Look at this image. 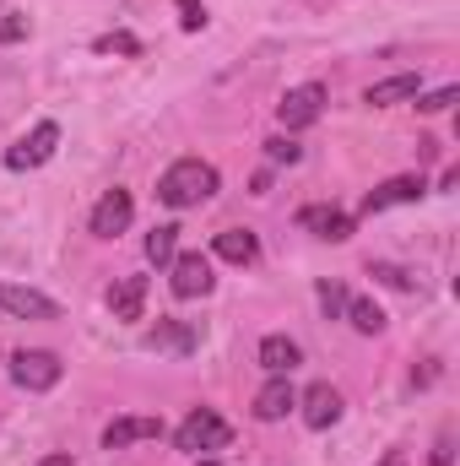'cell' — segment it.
<instances>
[{"label":"cell","mask_w":460,"mask_h":466,"mask_svg":"<svg viewBox=\"0 0 460 466\" xmlns=\"http://www.w3.org/2000/svg\"><path fill=\"white\" fill-rule=\"evenodd\" d=\"M55 147H60V125H55V119H38L33 136H22V141L5 152V168H16V174H22V168H38V163L55 157Z\"/></svg>","instance_id":"4"},{"label":"cell","mask_w":460,"mask_h":466,"mask_svg":"<svg viewBox=\"0 0 460 466\" xmlns=\"http://www.w3.org/2000/svg\"><path fill=\"white\" fill-rule=\"evenodd\" d=\"M455 461V451H450V440H439V445H434V466H450Z\"/></svg>","instance_id":"28"},{"label":"cell","mask_w":460,"mask_h":466,"mask_svg":"<svg viewBox=\"0 0 460 466\" xmlns=\"http://www.w3.org/2000/svg\"><path fill=\"white\" fill-rule=\"evenodd\" d=\"M130 218H135L130 190H109V196L93 207V233H98V238H119V233L130 228Z\"/></svg>","instance_id":"11"},{"label":"cell","mask_w":460,"mask_h":466,"mask_svg":"<svg viewBox=\"0 0 460 466\" xmlns=\"http://www.w3.org/2000/svg\"><path fill=\"white\" fill-rule=\"evenodd\" d=\"M368 277H379L385 288H417V277L401 271V266H390V260H368Z\"/></svg>","instance_id":"21"},{"label":"cell","mask_w":460,"mask_h":466,"mask_svg":"<svg viewBox=\"0 0 460 466\" xmlns=\"http://www.w3.org/2000/svg\"><path fill=\"white\" fill-rule=\"evenodd\" d=\"M346 320H352L363 337H379V331H385V309H379L374 299H346Z\"/></svg>","instance_id":"19"},{"label":"cell","mask_w":460,"mask_h":466,"mask_svg":"<svg viewBox=\"0 0 460 466\" xmlns=\"http://www.w3.org/2000/svg\"><path fill=\"white\" fill-rule=\"evenodd\" d=\"M141 309H146V277H119L109 288V315L115 320H141Z\"/></svg>","instance_id":"14"},{"label":"cell","mask_w":460,"mask_h":466,"mask_svg":"<svg viewBox=\"0 0 460 466\" xmlns=\"http://www.w3.org/2000/svg\"><path fill=\"white\" fill-rule=\"evenodd\" d=\"M320 309L336 320V315H346V288L342 282H320Z\"/></svg>","instance_id":"23"},{"label":"cell","mask_w":460,"mask_h":466,"mask_svg":"<svg viewBox=\"0 0 460 466\" xmlns=\"http://www.w3.org/2000/svg\"><path fill=\"white\" fill-rule=\"evenodd\" d=\"M293 407H298V390L287 385V374H271V385H260V396H255V418L260 423H282Z\"/></svg>","instance_id":"12"},{"label":"cell","mask_w":460,"mask_h":466,"mask_svg":"<svg viewBox=\"0 0 460 466\" xmlns=\"http://www.w3.org/2000/svg\"><path fill=\"white\" fill-rule=\"evenodd\" d=\"M417 71H401V76H385V82H374L368 93H363V104L368 109H385V104H401V98H417Z\"/></svg>","instance_id":"15"},{"label":"cell","mask_w":460,"mask_h":466,"mask_svg":"<svg viewBox=\"0 0 460 466\" xmlns=\"http://www.w3.org/2000/svg\"><path fill=\"white\" fill-rule=\"evenodd\" d=\"M60 374H65V363L55 358V352H44V348H22L16 358H11V380L22 385V390H55L60 385Z\"/></svg>","instance_id":"3"},{"label":"cell","mask_w":460,"mask_h":466,"mask_svg":"<svg viewBox=\"0 0 460 466\" xmlns=\"http://www.w3.org/2000/svg\"><path fill=\"white\" fill-rule=\"evenodd\" d=\"M423 179L417 174H401V179H385V185H374L368 196H363V212L374 218V212H385V207H412V201H423Z\"/></svg>","instance_id":"8"},{"label":"cell","mask_w":460,"mask_h":466,"mask_svg":"<svg viewBox=\"0 0 460 466\" xmlns=\"http://www.w3.org/2000/svg\"><path fill=\"white\" fill-rule=\"evenodd\" d=\"M179 27H185V33H201V27H206L201 0H179Z\"/></svg>","instance_id":"26"},{"label":"cell","mask_w":460,"mask_h":466,"mask_svg":"<svg viewBox=\"0 0 460 466\" xmlns=\"http://www.w3.org/2000/svg\"><path fill=\"white\" fill-rule=\"evenodd\" d=\"M228 440H233L228 418H217L212 407H195V412L174 429V445H179V451H190V456H201V451H223Z\"/></svg>","instance_id":"2"},{"label":"cell","mask_w":460,"mask_h":466,"mask_svg":"<svg viewBox=\"0 0 460 466\" xmlns=\"http://www.w3.org/2000/svg\"><path fill=\"white\" fill-rule=\"evenodd\" d=\"M174 255H179V228H174V223H163V228L146 233V260H152V266H168Z\"/></svg>","instance_id":"20"},{"label":"cell","mask_w":460,"mask_h":466,"mask_svg":"<svg viewBox=\"0 0 460 466\" xmlns=\"http://www.w3.org/2000/svg\"><path fill=\"white\" fill-rule=\"evenodd\" d=\"M0 309L11 320H60V304L44 299L38 288H22V282H0Z\"/></svg>","instance_id":"5"},{"label":"cell","mask_w":460,"mask_h":466,"mask_svg":"<svg viewBox=\"0 0 460 466\" xmlns=\"http://www.w3.org/2000/svg\"><path fill=\"white\" fill-rule=\"evenodd\" d=\"M298 363H304V348H298L293 337H265V342H260V369H265V374H293Z\"/></svg>","instance_id":"16"},{"label":"cell","mask_w":460,"mask_h":466,"mask_svg":"<svg viewBox=\"0 0 460 466\" xmlns=\"http://www.w3.org/2000/svg\"><path fill=\"white\" fill-rule=\"evenodd\" d=\"M298 407H304V423H309V429H331V423H336V418H342V390H336V385H325V380H320V385H309V390H304V396H298Z\"/></svg>","instance_id":"10"},{"label":"cell","mask_w":460,"mask_h":466,"mask_svg":"<svg viewBox=\"0 0 460 466\" xmlns=\"http://www.w3.org/2000/svg\"><path fill=\"white\" fill-rule=\"evenodd\" d=\"M265 157H271V163H298V157H304V147H298V141H287V136H271V141H265Z\"/></svg>","instance_id":"24"},{"label":"cell","mask_w":460,"mask_h":466,"mask_svg":"<svg viewBox=\"0 0 460 466\" xmlns=\"http://www.w3.org/2000/svg\"><path fill=\"white\" fill-rule=\"evenodd\" d=\"M385 466H406V461H401V456H390V461H385Z\"/></svg>","instance_id":"30"},{"label":"cell","mask_w":460,"mask_h":466,"mask_svg":"<svg viewBox=\"0 0 460 466\" xmlns=\"http://www.w3.org/2000/svg\"><path fill=\"white\" fill-rule=\"evenodd\" d=\"M33 466H71V451H55V456H44V461H33Z\"/></svg>","instance_id":"29"},{"label":"cell","mask_w":460,"mask_h":466,"mask_svg":"<svg viewBox=\"0 0 460 466\" xmlns=\"http://www.w3.org/2000/svg\"><path fill=\"white\" fill-rule=\"evenodd\" d=\"M455 98H460V87L450 82V87H439V93H428V98H417V109H423V115H445V109H450Z\"/></svg>","instance_id":"25"},{"label":"cell","mask_w":460,"mask_h":466,"mask_svg":"<svg viewBox=\"0 0 460 466\" xmlns=\"http://www.w3.org/2000/svg\"><path fill=\"white\" fill-rule=\"evenodd\" d=\"M212 255H223V260H233V266H249L255 255H260V238L249 228H223L217 238H212Z\"/></svg>","instance_id":"17"},{"label":"cell","mask_w":460,"mask_h":466,"mask_svg":"<svg viewBox=\"0 0 460 466\" xmlns=\"http://www.w3.org/2000/svg\"><path fill=\"white\" fill-rule=\"evenodd\" d=\"M320 115H325V87L320 82H304V87L282 93V104H276V119L287 130H304V125H315Z\"/></svg>","instance_id":"6"},{"label":"cell","mask_w":460,"mask_h":466,"mask_svg":"<svg viewBox=\"0 0 460 466\" xmlns=\"http://www.w3.org/2000/svg\"><path fill=\"white\" fill-rule=\"evenodd\" d=\"M201 466H217V461H201Z\"/></svg>","instance_id":"31"},{"label":"cell","mask_w":460,"mask_h":466,"mask_svg":"<svg viewBox=\"0 0 460 466\" xmlns=\"http://www.w3.org/2000/svg\"><path fill=\"white\" fill-rule=\"evenodd\" d=\"M141 440H163V418L130 412V418H115V423L104 429V451H125V445H141Z\"/></svg>","instance_id":"9"},{"label":"cell","mask_w":460,"mask_h":466,"mask_svg":"<svg viewBox=\"0 0 460 466\" xmlns=\"http://www.w3.org/2000/svg\"><path fill=\"white\" fill-rule=\"evenodd\" d=\"M98 55H141V38H130V33H104V38H98Z\"/></svg>","instance_id":"22"},{"label":"cell","mask_w":460,"mask_h":466,"mask_svg":"<svg viewBox=\"0 0 460 466\" xmlns=\"http://www.w3.org/2000/svg\"><path fill=\"white\" fill-rule=\"evenodd\" d=\"M16 38H27V16H5L0 22V44H16Z\"/></svg>","instance_id":"27"},{"label":"cell","mask_w":460,"mask_h":466,"mask_svg":"<svg viewBox=\"0 0 460 466\" xmlns=\"http://www.w3.org/2000/svg\"><path fill=\"white\" fill-rule=\"evenodd\" d=\"M146 348L190 352L195 348V331H190V326H174V320H157V331H146Z\"/></svg>","instance_id":"18"},{"label":"cell","mask_w":460,"mask_h":466,"mask_svg":"<svg viewBox=\"0 0 460 466\" xmlns=\"http://www.w3.org/2000/svg\"><path fill=\"white\" fill-rule=\"evenodd\" d=\"M298 228L320 233V238H331V244H342V238H352V218L336 212V207H304V212H298Z\"/></svg>","instance_id":"13"},{"label":"cell","mask_w":460,"mask_h":466,"mask_svg":"<svg viewBox=\"0 0 460 466\" xmlns=\"http://www.w3.org/2000/svg\"><path fill=\"white\" fill-rule=\"evenodd\" d=\"M212 196H217V168L201 163V157H179V163L157 179V201L174 207V212L201 207V201H212Z\"/></svg>","instance_id":"1"},{"label":"cell","mask_w":460,"mask_h":466,"mask_svg":"<svg viewBox=\"0 0 460 466\" xmlns=\"http://www.w3.org/2000/svg\"><path fill=\"white\" fill-rule=\"evenodd\" d=\"M174 266V299H206L212 293V260L201 255V249H190V255H174L168 260Z\"/></svg>","instance_id":"7"}]
</instances>
